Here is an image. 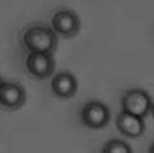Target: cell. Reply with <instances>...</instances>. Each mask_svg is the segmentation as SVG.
<instances>
[{"label": "cell", "mask_w": 154, "mask_h": 153, "mask_svg": "<svg viewBox=\"0 0 154 153\" xmlns=\"http://www.w3.org/2000/svg\"><path fill=\"white\" fill-rule=\"evenodd\" d=\"M26 89L18 81L2 80L0 83V104L3 109L16 110L24 105L26 102Z\"/></svg>", "instance_id": "8992f818"}, {"label": "cell", "mask_w": 154, "mask_h": 153, "mask_svg": "<svg viewBox=\"0 0 154 153\" xmlns=\"http://www.w3.org/2000/svg\"><path fill=\"white\" fill-rule=\"evenodd\" d=\"M24 65L27 72L35 78H48L53 75L54 72V58L49 53H37V51H30L26 54Z\"/></svg>", "instance_id": "5b68a950"}, {"label": "cell", "mask_w": 154, "mask_h": 153, "mask_svg": "<svg viewBox=\"0 0 154 153\" xmlns=\"http://www.w3.org/2000/svg\"><path fill=\"white\" fill-rule=\"evenodd\" d=\"M102 153H132V148L124 140L111 139L102 147Z\"/></svg>", "instance_id": "9c48e42d"}, {"label": "cell", "mask_w": 154, "mask_h": 153, "mask_svg": "<svg viewBox=\"0 0 154 153\" xmlns=\"http://www.w3.org/2000/svg\"><path fill=\"white\" fill-rule=\"evenodd\" d=\"M116 128L125 137H140L145 132V121L143 118L121 110L116 115Z\"/></svg>", "instance_id": "ba28073f"}, {"label": "cell", "mask_w": 154, "mask_h": 153, "mask_svg": "<svg viewBox=\"0 0 154 153\" xmlns=\"http://www.w3.org/2000/svg\"><path fill=\"white\" fill-rule=\"evenodd\" d=\"M151 115L154 116V102H152V105H151Z\"/></svg>", "instance_id": "8fae6325"}, {"label": "cell", "mask_w": 154, "mask_h": 153, "mask_svg": "<svg viewBox=\"0 0 154 153\" xmlns=\"http://www.w3.org/2000/svg\"><path fill=\"white\" fill-rule=\"evenodd\" d=\"M151 105L152 100L149 94L140 88L125 89L121 96V110L130 113V115L145 118L151 112Z\"/></svg>", "instance_id": "7a4b0ae2"}, {"label": "cell", "mask_w": 154, "mask_h": 153, "mask_svg": "<svg viewBox=\"0 0 154 153\" xmlns=\"http://www.w3.org/2000/svg\"><path fill=\"white\" fill-rule=\"evenodd\" d=\"M148 153H154V142L151 144V147H149V150H148Z\"/></svg>", "instance_id": "30bf717a"}, {"label": "cell", "mask_w": 154, "mask_h": 153, "mask_svg": "<svg viewBox=\"0 0 154 153\" xmlns=\"http://www.w3.org/2000/svg\"><path fill=\"white\" fill-rule=\"evenodd\" d=\"M22 45L29 51H37V53H49L57 48V33L53 30L51 26L35 22L26 27L22 32Z\"/></svg>", "instance_id": "6da1fadb"}, {"label": "cell", "mask_w": 154, "mask_h": 153, "mask_svg": "<svg viewBox=\"0 0 154 153\" xmlns=\"http://www.w3.org/2000/svg\"><path fill=\"white\" fill-rule=\"evenodd\" d=\"M81 26L79 16L73 10L68 8H60L53 14L51 18V27L53 30L60 37H73L76 35Z\"/></svg>", "instance_id": "277c9868"}, {"label": "cell", "mask_w": 154, "mask_h": 153, "mask_svg": "<svg viewBox=\"0 0 154 153\" xmlns=\"http://www.w3.org/2000/svg\"><path fill=\"white\" fill-rule=\"evenodd\" d=\"M79 120L86 128L100 129L110 121V109L102 100H88L81 107Z\"/></svg>", "instance_id": "3957f363"}, {"label": "cell", "mask_w": 154, "mask_h": 153, "mask_svg": "<svg viewBox=\"0 0 154 153\" xmlns=\"http://www.w3.org/2000/svg\"><path fill=\"white\" fill-rule=\"evenodd\" d=\"M51 89L60 99H70L76 94L78 80L72 72L60 70L51 77Z\"/></svg>", "instance_id": "52a82bcc"}]
</instances>
